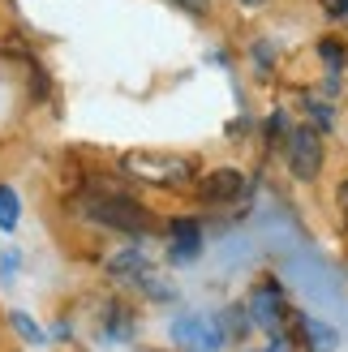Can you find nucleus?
<instances>
[{"mask_svg":"<svg viewBox=\"0 0 348 352\" xmlns=\"http://www.w3.org/2000/svg\"><path fill=\"white\" fill-rule=\"evenodd\" d=\"M120 172L133 176L142 185H160V189H181L198 181V160L177 151H125L120 155Z\"/></svg>","mask_w":348,"mask_h":352,"instance_id":"f257e3e1","label":"nucleus"},{"mask_svg":"<svg viewBox=\"0 0 348 352\" xmlns=\"http://www.w3.org/2000/svg\"><path fill=\"white\" fill-rule=\"evenodd\" d=\"M82 210H86V219L112 228V232H125V236H142L146 228H151L146 206L125 198V193H95V198H86Z\"/></svg>","mask_w":348,"mask_h":352,"instance_id":"f03ea898","label":"nucleus"},{"mask_svg":"<svg viewBox=\"0 0 348 352\" xmlns=\"http://www.w3.org/2000/svg\"><path fill=\"white\" fill-rule=\"evenodd\" d=\"M288 168L297 181H314L323 172V129L318 125H292L288 129Z\"/></svg>","mask_w":348,"mask_h":352,"instance_id":"7ed1b4c3","label":"nucleus"},{"mask_svg":"<svg viewBox=\"0 0 348 352\" xmlns=\"http://www.w3.org/2000/svg\"><path fill=\"white\" fill-rule=\"evenodd\" d=\"M198 193H202V202H211V206L241 202L246 198V176H241L237 168H215V172H206L198 181Z\"/></svg>","mask_w":348,"mask_h":352,"instance_id":"20e7f679","label":"nucleus"},{"mask_svg":"<svg viewBox=\"0 0 348 352\" xmlns=\"http://www.w3.org/2000/svg\"><path fill=\"white\" fill-rule=\"evenodd\" d=\"M172 336H177L185 348H198V352H215L219 344H224V331H219V322L215 318H206V314H194V318H177L172 322Z\"/></svg>","mask_w":348,"mask_h":352,"instance_id":"39448f33","label":"nucleus"},{"mask_svg":"<svg viewBox=\"0 0 348 352\" xmlns=\"http://www.w3.org/2000/svg\"><path fill=\"white\" fill-rule=\"evenodd\" d=\"M250 314H254V322L258 327H267L275 340H280V322H284V296H280V288L275 284H258L254 288V296H250Z\"/></svg>","mask_w":348,"mask_h":352,"instance_id":"423d86ee","label":"nucleus"},{"mask_svg":"<svg viewBox=\"0 0 348 352\" xmlns=\"http://www.w3.org/2000/svg\"><path fill=\"white\" fill-rule=\"evenodd\" d=\"M168 232H172L168 250H172V258H177V262H189V258L202 254V228L194 219H172Z\"/></svg>","mask_w":348,"mask_h":352,"instance_id":"0eeeda50","label":"nucleus"},{"mask_svg":"<svg viewBox=\"0 0 348 352\" xmlns=\"http://www.w3.org/2000/svg\"><path fill=\"white\" fill-rule=\"evenodd\" d=\"M297 331L305 336V348H309V352H336V344H340L336 327L314 322V318H297Z\"/></svg>","mask_w":348,"mask_h":352,"instance_id":"6e6552de","label":"nucleus"},{"mask_svg":"<svg viewBox=\"0 0 348 352\" xmlns=\"http://www.w3.org/2000/svg\"><path fill=\"white\" fill-rule=\"evenodd\" d=\"M142 271H146V258L138 254V250H125V254H112V258H108V275H112V279H125V284H133Z\"/></svg>","mask_w":348,"mask_h":352,"instance_id":"1a4fd4ad","label":"nucleus"},{"mask_svg":"<svg viewBox=\"0 0 348 352\" xmlns=\"http://www.w3.org/2000/svg\"><path fill=\"white\" fill-rule=\"evenodd\" d=\"M133 284H138V288H142V292L151 296V301H177V288H172V284H168V279H164L160 271H155V267H151V262H146V271H142V275H138V279H133Z\"/></svg>","mask_w":348,"mask_h":352,"instance_id":"9d476101","label":"nucleus"},{"mask_svg":"<svg viewBox=\"0 0 348 352\" xmlns=\"http://www.w3.org/2000/svg\"><path fill=\"white\" fill-rule=\"evenodd\" d=\"M17 215H22L17 193H13L9 185H0V228H5V232H13V228H17Z\"/></svg>","mask_w":348,"mask_h":352,"instance_id":"9b49d317","label":"nucleus"},{"mask_svg":"<svg viewBox=\"0 0 348 352\" xmlns=\"http://www.w3.org/2000/svg\"><path fill=\"white\" fill-rule=\"evenodd\" d=\"M318 56L327 60V69H331V78L344 69V47H340V39H323L318 43Z\"/></svg>","mask_w":348,"mask_h":352,"instance_id":"f8f14e48","label":"nucleus"},{"mask_svg":"<svg viewBox=\"0 0 348 352\" xmlns=\"http://www.w3.org/2000/svg\"><path fill=\"white\" fill-rule=\"evenodd\" d=\"M215 322H219V331H224V340H228V336H232V340H241V336H246V314H241V309H232V314H219Z\"/></svg>","mask_w":348,"mask_h":352,"instance_id":"ddd939ff","label":"nucleus"},{"mask_svg":"<svg viewBox=\"0 0 348 352\" xmlns=\"http://www.w3.org/2000/svg\"><path fill=\"white\" fill-rule=\"evenodd\" d=\"M9 322H13V331H17V336H22L26 344H43V331H39V327H34V322L26 318V314H13V318H9Z\"/></svg>","mask_w":348,"mask_h":352,"instance_id":"4468645a","label":"nucleus"},{"mask_svg":"<svg viewBox=\"0 0 348 352\" xmlns=\"http://www.w3.org/2000/svg\"><path fill=\"white\" fill-rule=\"evenodd\" d=\"M301 99H305V108L314 112V120H318V125H331V120H336V112L327 108V103H323L318 95H301Z\"/></svg>","mask_w":348,"mask_h":352,"instance_id":"2eb2a0df","label":"nucleus"},{"mask_svg":"<svg viewBox=\"0 0 348 352\" xmlns=\"http://www.w3.org/2000/svg\"><path fill=\"white\" fill-rule=\"evenodd\" d=\"M177 9H185V13H194V17H206L211 13V0H172Z\"/></svg>","mask_w":348,"mask_h":352,"instance_id":"dca6fc26","label":"nucleus"},{"mask_svg":"<svg viewBox=\"0 0 348 352\" xmlns=\"http://www.w3.org/2000/svg\"><path fill=\"white\" fill-rule=\"evenodd\" d=\"M13 267H17V254H5V258H0V271H5V279L13 275Z\"/></svg>","mask_w":348,"mask_h":352,"instance_id":"f3484780","label":"nucleus"},{"mask_svg":"<svg viewBox=\"0 0 348 352\" xmlns=\"http://www.w3.org/2000/svg\"><path fill=\"white\" fill-rule=\"evenodd\" d=\"M340 210H344V219H348V181L340 185Z\"/></svg>","mask_w":348,"mask_h":352,"instance_id":"a211bd4d","label":"nucleus"},{"mask_svg":"<svg viewBox=\"0 0 348 352\" xmlns=\"http://www.w3.org/2000/svg\"><path fill=\"white\" fill-rule=\"evenodd\" d=\"M241 5H250V9H258V5H267V0H241Z\"/></svg>","mask_w":348,"mask_h":352,"instance_id":"6ab92c4d","label":"nucleus"},{"mask_svg":"<svg viewBox=\"0 0 348 352\" xmlns=\"http://www.w3.org/2000/svg\"><path fill=\"white\" fill-rule=\"evenodd\" d=\"M267 352H284V340H275V348H267Z\"/></svg>","mask_w":348,"mask_h":352,"instance_id":"aec40b11","label":"nucleus"},{"mask_svg":"<svg viewBox=\"0 0 348 352\" xmlns=\"http://www.w3.org/2000/svg\"><path fill=\"white\" fill-rule=\"evenodd\" d=\"M344 13H348V0H344Z\"/></svg>","mask_w":348,"mask_h":352,"instance_id":"412c9836","label":"nucleus"}]
</instances>
